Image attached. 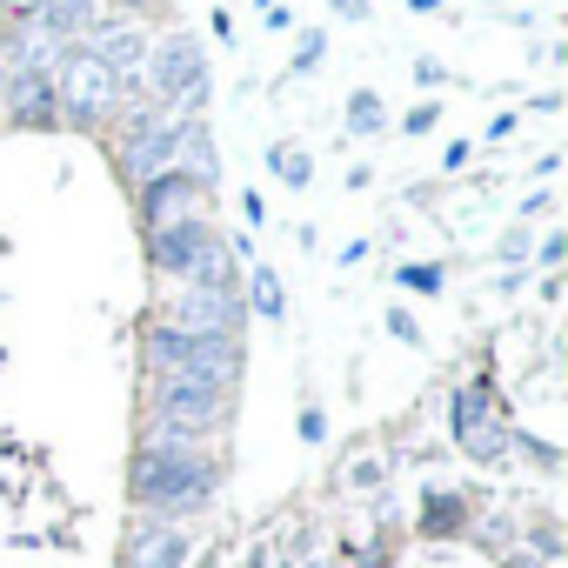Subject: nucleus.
I'll return each mask as SVG.
<instances>
[{
  "mask_svg": "<svg viewBox=\"0 0 568 568\" xmlns=\"http://www.w3.org/2000/svg\"><path fill=\"white\" fill-rule=\"evenodd\" d=\"M128 8H134L141 21H154V14H168V8H161V0H128Z\"/></svg>",
  "mask_w": 568,
  "mask_h": 568,
  "instance_id": "nucleus-25",
  "label": "nucleus"
},
{
  "mask_svg": "<svg viewBox=\"0 0 568 568\" xmlns=\"http://www.w3.org/2000/svg\"><path fill=\"white\" fill-rule=\"evenodd\" d=\"M141 348H148V368H154V375H207V382H221V388L241 382V335H194V328L154 315Z\"/></svg>",
  "mask_w": 568,
  "mask_h": 568,
  "instance_id": "nucleus-2",
  "label": "nucleus"
},
{
  "mask_svg": "<svg viewBox=\"0 0 568 568\" xmlns=\"http://www.w3.org/2000/svg\"><path fill=\"white\" fill-rule=\"evenodd\" d=\"M267 168H274V181H281V187H295V194L315 181V154H308V148H295V141H274V148H267Z\"/></svg>",
  "mask_w": 568,
  "mask_h": 568,
  "instance_id": "nucleus-14",
  "label": "nucleus"
},
{
  "mask_svg": "<svg viewBox=\"0 0 568 568\" xmlns=\"http://www.w3.org/2000/svg\"><path fill=\"white\" fill-rule=\"evenodd\" d=\"M448 422H455V442H462L475 462H495V455H508V428L495 422V395H488V382H468V388H455V408H448Z\"/></svg>",
  "mask_w": 568,
  "mask_h": 568,
  "instance_id": "nucleus-7",
  "label": "nucleus"
},
{
  "mask_svg": "<svg viewBox=\"0 0 568 568\" xmlns=\"http://www.w3.org/2000/svg\"><path fill=\"white\" fill-rule=\"evenodd\" d=\"M388 335H402V342H415V335H422V328H415V322H408V315H402V308H395V315H388Z\"/></svg>",
  "mask_w": 568,
  "mask_h": 568,
  "instance_id": "nucleus-23",
  "label": "nucleus"
},
{
  "mask_svg": "<svg viewBox=\"0 0 568 568\" xmlns=\"http://www.w3.org/2000/svg\"><path fill=\"white\" fill-rule=\"evenodd\" d=\"M322 428H328L322 408H302V442H322Z\"/></svg>",
  "mask_w": 568,
  "mask_h": 568,
  "instance_id": "nucleus-21",
  "label": "nucleus"
},
{
  "mask_svg": "<svg viewBox=\"0 0 568 568\" xmlns=\"http://www.w3.org/2000/svg\"><path fill=\"white\" fill-rule=\"evenodd\" d=\"M241 302H247L254 315H267V322H281V315H288V295H281V274H274L267 261H254V267L241 274Z\"/></svg>",
  "mask_w": 568,
  "mask_h": 568,
  "instance_id": "nucleus-13",
  "label": "nucleus"
},
{
  "mask_svg": "<svg viewBox=\"0 0 568 568\" xmlns=\"http://www.w3.org/2000/svg\"><path fill=\"white\" fill-rule=\"evenodd\" d=\"M207 28H214V41H234V14H227V8H214V21H207Z\"/></svg>",
  "mask_w": 568,
  "mask_h": 568,
  "instance_id": "nucleus-22",
  "label": "nucleus"
},
{
  "mask_svg": "<svg viewBox=\"0 0 568 568\" xmlns=\"http://www.w3.org/2000/svg\"><path fill=\"white\" fill-rule=\"evenodd\" d=\"M561 254H568V234H548V241H541V267H555Z\"/></svg>",
  "mask_w": 568,
  "mask_h": 568,
  "instance_id": "nucleus-20",
  "label": "nucleus"
},
{
  "mask_svg": "<svg viewBox=\"0 0 568 568\" xmlns=\"http://www.w3.org/2000/svg\"><path fill=\"white\" fill-rule=\"evenodd\" d=\"M187 548H194V535H187L181 521L141 515V521H134V535H128L121 568H187Z\"/></svg>",
  "mask_w": 568,
  "mask_h": 568,
  "instance_id": "nucleus-10",
  "label": "nucleus"
},
{
  "mask_svg": "<svg viewBox=\"0 0 568 568\" xmlns=\"http://www.w3.org/2000/svg\"><path fill=\"white\" fill-rule=\"evenodd\" d=\"M382 128H388L382 94H375V88H355V94H348V134H382Z\"/></svg>",
  "mask_w": 568,
  "mask_h": 568,
  "instance_id": "nucleus-15",
  "label": "nucleus"
},
{
  "mask_svg": "<svg viewBox=\"0 0 568 568\" xmlns=\"http://www.w3.org/2000/svg\"><path fill=\"white\" fill-rule=\"evenodd\" d=\"M227 402H234V388H221V382H207V375H154V388H148V428H161V435H187V442H207L221 422H227Z\"/></svg>",
  "mask_w": 568,
  "mask_h": 568,
  "instance_id": "nucleus-3",
  "label": "nucleus"
},
{
  "mask_svg": "<svg viewBox=\"0 0 568 568\" xmlns=\"http://www.w3.org/2000/svg\"><path fill=\"white\" fill-rule=\"evenodd\" d=\"M415 81H422V88H442V81H448V68H442V61H415Z\"/></svg>",
  "mask_w": 568,
  "mask_h": 568,
  "instance_id": "nucleus-19",
  "label": "nucleus"
},
{
  "mask_svg": "<svg viewBox=\"0 0 568 568\" xmlns=\"http://www.w3.org/2000/svg\"><path fill=\"white\" fill-rule=\"evenodd\" d=\"M134 201H141V227H161V221H174V214H207V187H201L181 161H168L161 174H148V181L134 187Z\"/></svg>",
  "mask_w": 568,
  "mask_h": 568,
  "instance_id": "nucleus-8",
  "label": "nucleus"
},
{
  "mask_svg": "<svg viewBox=\"0 0 568 568\" xmlns=\"http://www.w3.org/2000/svg\"><path fill=\"white\" fill-rule=\"evenodd\" d=\"M214 241H221L214 214H174V221L148 227V267L168 274V281H187V267H194Z\"/></svg>",
  "mask_w": 568,
  "mask_h": 568,
  "instance_id": "nucleus-6",
  "label": "nucleus"
},
{
  "mask_svg": "<svg viewBox=\"0 0 568 568\" xmlns=\"http://www.w3.org/2000/svg\"><path fill=\"white\" fill-rule=\"evenodd\" d=\"M214 488H221V455H207L187 435L148 428V442L134 448V468H128V495L141 515H161V521L201 515L214 501Z\"/></svg>",
  "mask_w": 568,
  "mask_h": 568,
  "instance_id": "nucleus-1",
  "label": "nucleus"
},
{
  "mask_svg": "<svg viewBox=\"0 0 568 568\" xmlns=\"http://www.w3.org/2000/svg\"><path fill=\"white\" fill-rule=\"evenodd\" d=\"M34 41H48V48H61V41H88V28H94V0H21V8H8Z\"/></svg>",
  "mask_w": 568,
  "mask_h": 568,
  "instance_id": "nucleus-9",
  "label": "nucleus"
},
{
  "mask_svg": "<svg viewBox=\"0 0 568 568\" xmlns=\"http://www.w3.org/2000/svg\"><path fill=\"white\" fill-rule=\"evenodd\" d=\"M335 14H348V21H368V0H335Z\"/></svg>",
  "mask_w": 568,
  "mask_h": 568,
  "instance_id": "nucleus-24",
  "label": "nucleus"
},
{
  "mask_svg": "<svg viewBox=\"0 0 568 568\" xmlns=\"http://www.w3.org/2000/svg\"><path fill=\"white\" fill-rule=\"evenodd\" d=\"M148 74H141V88H148V101L154 108H181L194 88H214L207 81V54H201V41L187 34V28H174V34H161L154 48H148V61H141Z\"/></svg>",
  "mask_w": 568,
  "mask_h": 568,
  "instance_id": "nucleus-4",
  "label": "nucleus"
},
{
  "mask_svg": "<svg viewBox=\"0 0 568 568\" xmlns=\"http://www.w3.org/2000/svg\"><path fill=\"white\" fill-rule=\"evenodd\" d=\"M168 322L194 328V335H241L247 328V302L241 295H207V288H181Z\"/></svg>",
  "mask_w": 568,
  "mask_h": 568,
  "instance_id": "nucleus-12",
  "label": "nucleus"
},
{
  "mask_svg": "<svg viewBox=\"0 0 568 568\" xmlns=\"http://www.w3.org/2000/svg\"><path fill=\"white\" fill-rule=\"evenodd\" d=\"M148 34H141V21H128V14H108V21H94L88 28V54L121 81V74H141V61H148Z\"/></svg>",
  "mask_w": 568,
  "mask_h": 568,
  "instance_id": "nucleus-11",
  "label": "nucleus"
},
{
  "mask_svg": "<svg viewBox=\"0 0 568 568\" xmlns=\"http://www.w3.org/2000/svg\"><path fill=\"white\" fill-rule=\"evenodd\" d=\"M0 121L14 128H61V88L48 61H14L0 74Z\"/></svg>",
  "mask_w": 568,
  "mask_h": 568,
  "instance_id": "nucleus-5",
  "label": "nucleus"
},
{
  "mask_svg": "<svg viewBox=\"0 0 568 568\" xmlns=\"http://www.w3.org/2000/svg\"><path fill=\"white\" fill-rule=\"evenodd\" d=\"M435 121H442V108H435V101H415V108L402 114V134H435Z\"/></svg>",
  "mask_w": 568,
  "mask_h": 568,
  "instance_id": "nucleus-18",
  "label": "nucleus"
},
{
  "mask_svg": "<svg viewBox=\"0 0 568 568\" xmlns=\"http://www.w3.org/2000/svg\"><path fill=\"white\" fill-rule=\"evenodd\" d=\"M322 54H328V34H322V28H308V34L295 41V74H315V68H322Z\"/></svg>",
  "mask_w": 568,
  "mask_h": 568,
  "instance_id": "nucleus-17",
  "label": "nucleus"
},
{
  "mask_svg": "<svg viewBox=\"0 0 568 568\" xmlns=\"http://www.w3.org/2000/svg\"><path fill=\"white\" fill-rule=\"evenodd\" d=\"M408 8H415V14H435V8H442V0H408Z\"/></svg>",
  "mask_w": 568,
  "mask_h": 568,
  "instance_id": "nucleus-26",
  "label": "nucleus"
},
{
  "mask_svg": "<svg viewBox=\"0 0 568 568\" xmlns=\"http://www.w3.org/2000/svg\"><path fill=\"white\" fill-rule=\"evenodd\" d=\"M395 281H402V288H415V295H442V267H435V261H415V267H402Z\"/></svg>",
  "mask_w": 568,
  "mask_h": 568,
  "instance_id": "nucleus-16",
  "label": "nucleus"
}]
</instances>
